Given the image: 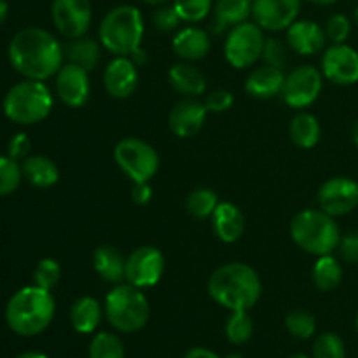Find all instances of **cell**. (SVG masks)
Masks as SVG:
<instances>
[{
  "label": "cell",
  "mask_w": 358,
  "mask_h": 358,
  "mask_svg": "<svg viewBox=\"0 0 358 358\" xmlns=\"http://www.w3.org/2000/svg\"><path fill=\"white\" fill-rule=\"evenodd\" d=\"M7 52L13 69L24 79H51L65 62V51L58 38L51 31L38 27L17 31Z\"/></svg>",
  "instance_id": "cell-1"
},
{
  "label": "cell",
  "mask_w": 358,
  "mask_h": 358,
  "mask_svg": "<svg viewBox=\"0 0 358 358\" xmlns=\"http://www.w3.org/2000/svg\"><path fill=\"white\" fill-rule=\"evenodd\" d=\"M208 294L226 310L248 311L261 299V276L245 262H227L208 278Z\"/></svg>",
  "instance_id": "cell-2"
},
{
  "label": "cell",
  "mask_w": 358,
  "mask_h": 358,
  "mask_svg": "<svg viewBox=\"0 0 358 358\" xmlns=\"http://www.w3.org/2000/svg\"><path fill=\"white\" fill-rule=\"evenodd\" d=\"M56 301L51 290L37 285L23 287L9 299L6 306V322L10 331L23 338L38 336L55 318Z\"/></svg>",
  "instance_id": "cell-3"
},
{
  "label": "cell",
  "mask_w": 358,
  "mask_h": 358,
  "mask_svg": "<svg viewBox=\"0 0 358 358\" xmlns=\"http://www.w3.org/2000/svg\"><path fill=\"white\" fill-rule=\"evenodd\" d=\"M145 23L138 7L131 3L115 6L108 10L98 27L101 48L114 56H129L142 45Z\"/></svg>",
  "instance_id": "cell-4"
},
{
  "label": "cell",
  "mask_w": 358,
  "mask_h": 358,
  "mask_svg": "<svg viewBox=\"0 0 358 358\" xmlns=\"http://www.w3.org/2000/svg\"><path fill=\"white\" fill-rule=\"evenodd\" d=\"M290 236L301 250L320 257L339 247L341 229L324 210H303L290 222Z\"/></svg>",
  "instance_id": "cell-5"
},
{
  "label": "cell",
  "mask_w": 358,
  "mask_h": 358,
  "mask_svg": "<svg viewBox=\"0 0 358 358\" xmlns=\"http://www.w3.org/2000/svg\"><path fill=\"white\" fill-rule=\"evenodd\" d=\"M105 318L119 332L133 334L149 324L150 304L142 289L131 283H119L105 297Z\"/></svg>",
  "instance_id": "cell-6"
},
{
  "label": "cell",
  "mask_w": 358,
  "mask_h": 358,
  "mask_svg": "<svg viewBox=\"0 0 358 358\" xmlns=\"http://www.w3.org/2000/svg\"><path fill=\"white\" fill-rule=\"evenodd\" d=\"M52 103V93L44 80L24 79L7 91L3 98V114L16 124H37L51 114Z\"/></svg>",
  "instance_id": "cell-7"
},
{
  "label": "cell",
  "mask_w": 358,
  "mask_h": 358,
  "mask_svg": "<svg viewBox=\"0 0 358 358\" xmlns=\"http://www.w3.org/2000/svg\"><path fill=\"white\" fill-rule=\"evenodd\" d=\"M114 159L119 170L128 175L133 184L150 182L159 170V154L145 140L126 136L119 140L114 149Z\"/></svg>",
  "instance_id": "cell-8"
},
{
  "label": "cell",
  "mask_w": 358,
  "mask_h": 358,
  "mask_svg": "<svg viewBox=\"0 0 358 358\" xmlns=\"http://www.w3.org/2000/svg\"><path fill=\"white\" fill-rule=\"evenodd\" d=\"M264 30L254 21H245L227 31L224 56L233 69L243 70L261 59L264 49Z\"/></svg>",
  "instance_id": "cell-9"
},
{
  "label": "cell",
  "mask_w": 358,
  "mask_h": 358,
  "mask_svg": "<svg viewBox=\"0 0 358 358\" xmlns=\"http://www.w3.org/2000/svg\"><path fill=\"white\" fill-rule=\"evenodd\" d=\"M324 73L313 65H301L285 76L282 98L289 107L306 108L313 105L324 90Z\"/></svg>",
  "instance_id": "cell-10"
},
{
  "label": "cell",
  "mask_w": 358,
  "mask_h": 358,
  "mask_svg": "<svg viewBox=\"0 0 358 358\" xmlns=\"http://www.w3.org/2000/svg\"><path fill=\"white\" fill-rule=\"evenodd\" d=\"M164 255L152 245H143L126 257V282L138 289L157 285L164 273Z\"/></svg>",
  "instance_id": "cell-11"
},
{
  "label": "cell",
  "mask_w": 358,
  "mask_h": 358,
  "mask_svg": "<svg viewBox=\"0 0 358 358\" xmlns=\"http://www.w3.org/2000/svg\"><path fill=\"white\" fill-rule=\"evenodd\" d=\"M51 17L59 35L72 41L84 37L93 21L90 0H52Z\"/></svg>",
  "instance_id": "cell-12"
},
{
  "label": "cell",
  "mask_w": 358,
  "mask_h": 358,
  "mask_svg": "<svg viewBox=\"0 0 358 358\" xmlns=\"http://www.w3.org/2000/svg\"><path fill=\"white\" fill-rule=\"evenodd\" d=\"M320 210L331 217L352 213L358 206V182L350 177H332L318 189Z\"/></svg>",
  "instance_id": "cell-13"
},
{
  "label": "cell",
  "mask_w": 358,
  "mask_h": 358,
  "mask_svg": "<svg viewBox=\"0 0 358 358\" xmlns=\"http://www.w3.org/2000/svg\"><path fill=\"white\" fill-rule=\"evenodd\" d=\"M322 73L338 86L358 83V51L348 44H332L322 55Z\"/></svg>",
  "instance_id": "cell-14"
},
{
  "label": "cell",
  "mask_w": 358,
  "mask_h": 358,
  "mask_svg": "<svg viewBox=\"0 0 358 358\" xmlns=\"http://www.w3.org/2000/svg\"><path fill=\"white\" fill-rule=\"evenodd\" d=\"M303 0H254L252 20L264 31L287 30L297 21Z\"/></svg>",
  "instance_id": "cell-15"
},
{
  "label": "cell",
  "mask_w": 358,
  "mask_h": 358,
  "mask_svg": "<svg viewBox=\"0 0 358 358\" xmlns=\"http://www.w3.org/2000/svg\"><path fill=\"white\" fill-rule=\"evenodd\" d=\"M55 87L63 105L70 108L83 107L91 94L90 72L73 63H63L55 76Z\"/></svg>",
  "instance_id": "cell-16"
},
{
  "label": "cell",
  "mask_w": 358,
  "mask_h": 358,
  "mask_svg": "<svg viewBox=\"0 0 358 358\" xmlns=\"http://www.w3.org/2000/svg\"><path fill=\"white\" fill-rule=\"evenodd\" d=\"M103 86L112 98L126 100L138 87V66L128 56H114L103 70Z\"/></svg>",
  "instance_id": "cell-17"
},
{
  "label": "cell",
  "mask_w": 358,
  "mask_h": 358,
  "mask_svg": "<svg viewBox=\"0 0 358 358\" xmlns=\"http://www.w3.org/2000/svg\"><path fill=\"white\" fill-rule=\"evenodd\" d=\"M208 110L198 98H182L173 105L168 115V124L171 133L178 138H191L205 124Z\"/></svg>",
  "instance_id": "cell-18"
},
{
  "label": "cell",
  "mask_w": 358,
  "mask_h": 358,
  "mask_svg": "<svg viewBox=\"0 0 358 358\" xmlns=\"http://www.w3.org/2000/svg\"><path fill=\"white\" fill-rule=\"evenodd\" d=\"M327 44L324 27L311 20H297L287 28V45L301 56H315Z\"/></svg>",
  "instance_id": "cell-19"
},
{
  "label": "cell",
  "mask_w": 358,
  "mask_h": 358,
  "mask_svg": "<svg viewBox=\"0 0 358 358\" xmlns=\"http://www.w3.org/2000/svg\"><path fill=\"white\" fill-rule=\"evenodd\" d=\"M212 48L208 31L203 28L189 24V27L180 28L171 38V49L182 62H199L206 58Z\"/></svg>",
  "instance_id": "cell-20"
},
{
  "label": "cell",
  "mask_w": 358,
  "mask_h": 358,
  "mask_svg": "<svg viewBox=\"0 0 358 358\" xmlns=\"http://www.w3.org/2000/svg\"><path fill=\"white\" fill-rule=\"evenodd\" d=\"M212 229L222 243H234L245 233V215L234 203L220 201L212 213Z\"/></svg>",
  "instance_id": "cell-21"
},
{
  "label": "cell",
  "mask_w": 358,
  "mask_h": 358,
  "mask_svg": "<svg viewBox=\"0 0 358 358\" xmlns=\"http://www.w3.org/2000/svg\"><path fill=\"white\" fill-rule=\"evenodd\" d=\"M283 83H285V73L282 69L262 65L248 73L245 80V91L259 100H269L276 94H282Z\"/></svg>",
  "instance_id": "cell-22"
},
{
  "label": "cell",
  "mask_w": 358,
  "mask_h": 358,
  "mask_svg": "<svg viewBox=\"0 0 358 358\" xmlns=\"http://www.w3.org/2000/svg\"><path fill=\"white\" fill-rule=\"evenodd\" d=\"M171 87L184 98H199L206 93V77L191 62L175 63L168 72Z\"/></svg>",
  "instance_id": "cell-23"
},
{
  "label": "cell",
  "mask_w": 358,
  "mask_h": 358,
  "mask_svg": "<svg viewBox=\"0 0 358 358\" xmlns=\"http://www.w3.org/2000/svg\"><path fill=\"white\" fill-rule=\"evenodd\" d=\"M212 31L215 35L229 31L236 24L245 23L252 16L250 0H215L213 2Z\"/></svg>",
  "instance_id": "cell-24"
},
{
  "label": "cell",
  "mask_w": 358,
  "mask_h": 358,
  "mask_svg": "<svg viewBox=\"0 0 358 358\" xmlns=\"http://www.w3.org/2000/svg\"><path fill=\"white\" fill-rule=\"evenodd\" d=\"M93 268L107 283L119 285L126 280V259L112 245H100L93 252Z\"/></svg>",
  "instance_id": "cell-25"
},
{
  "label": "cell",
  "mask_w": 358,
  "mask_h": 358,
  "mask_svg": "<svg viewBox=\"0 0 358 358\" xmlns=\"http://www.w3.org/2000/svg\"><path fill=\"white\" fill-rule=\"evenodd\" d=\"M105 315L103 308L94 297L83 296L70 306V324L79 334H93Z\"/></svg>",
  "instance_id": "cell-26"
},
{
  "label": "cell",
  "mask_w": 358,
  "mask_h": 358,
  "mask_svg": "<svg viewBox=\"0 0 358 358\" xmlns=\"http://www.w3.org/2000/svg\"><path fill=\"white\" fill-rule=\"evenodd\" d=\"M21 170H23V178H27L28 184L38 189L52 187L59 180L58 166L48 156H38V154L28 156L21 163Z\"/></svg>",
  "instance_id": "cell-27"
},
{
  "label": "cell",
  "mask_w": 358,
  "mask_h": 358,
  "mask_svg": "<svg viewBox=\"0 0 358 358\" xmlns=\"http://www.w3.org/2000/svg\"><path fill=\"white\" fill-rule=\"evenodd\" d=\"M101 49L103 48H101L100 41H94V38L86 37V35L79 38H72L66 44H63L66 62L83 66L87 72L98 66L101 59Z\"/></svg>",
  "instance_id": "cell-28"
},
{
  "label": "cell",
  "mask_w": 358,
  "mask_h": 358,
  "mask_svg": "<svg viewBox=\"0 0 358 358\" xmlns=\"http://www.w3.org/2000/svg\"><path fill=\"white\" fill-rule=\"evenodd\" d=\"M289 136L299 149H313L322 136V126L318 119L310 112H299L290 119Z\"/></svg>",
  "instance_id": "cell-29"
},
{
  "label": "cell",
  "mask_w": 358,
  "mask_h": 358,
  "mask_svg": "<svg viewBox=\"0 0 358 358\" xmlns=\"http://www.w3.org/2000/svg\"><path fill=\"white\" fill-rule=\"evenodd\" d=\"M315 287L322 292H332L338 289L343 282V266L332 254L320 255L315 261L313 271H311Z\"/></svg>",
  "instance_id": "cell-30"
},
{
  "label": "cell",
  "mask_w": 358,
  "mask_h": 358,
  "mask_svg": "<svg viewBox=\"0 0 358 358\" xmlns=\"http://www.w3.org/2000/svg\"><path fill=\"white\" fill-rule=\"evenodd\" d=\"M219 203V196H217L215 191L208 187H198L189 192L187 199H185V208H187L191 217L205 220L212 217Z\"/></svg>",
  "instance_id": "cell-31"
},
{
  "label": "cell",
  "mask_w": 358,
  "mask_h": 358,
  "mask_svg": "<svg viewBox=\"0 0 358 358\" xmlns=\"http://www.w3.org/2000/svg\"><path fill=\"white\" fill-rule=\"evenodd\" d=\"M90 358H124V345L121 338L112 332H98L93 336L87 350Z\"/></svg>",
  "instance_id": "cell-32"
},
{
  "label": "cell",
  "mask_w": 358,
  "mask_h": 358,
  "mask_svg": "<svg viewBox=\"0 0 358 358\" xmlns=\"http://www.w3.org/2000/svg\"><path fill=\"white\" fill-rule=\"evenodd\" d=\"M254 334V322L248 311H231L226 322V338L231 345H245Z\"/></svg>",
  "instance_id": "cell-33"
},
{
  "label": "cell",
  "mask_w": 358,
  "mask_h": 358,
  "mask_svg": "<svg viewBox=\"0 0 358 358\" xmlns=\"http://www.w3.org/2000/svg\"><path fill=\"white\" fill-rule=\"evenodd\" d=\"M285 329L292 338L304 341L317 332V318L306 310H294L285 317Z\"/></svg>",
  "instance_id": "cell-34"
},
{
  "label": "cell",
  "mask_w": 358,
  "mask_h": 358,
  "mask_svg": "<svg viewBox=\"0 0 358 358\" xmlns=\"http://www.w3.org/2000/svg\"><path fill=\"white\" fill-rule=\"evenodd\" d=\"M175 10L184 23H199L213 10V0H171Z\"/></svg>",
  "instance_id": "cell-35"
},
{
  "label": "cell",
  "mask_w": 358,
  "mask_h": 358,
  "mask_svg": "<svg viewBox=\"0 0 358 358\" xmlns=\"http://www.w3.org/2000/svg\"><path fill=\"white\" fill-rule=\"evenodd\" d=\"M23 170L20 161L9 156H0V196H9L20 187Z\"/></svg>",
  "instance_id": "cell-36"
},
{
  "label": "cell",
  "mask_w": 358,
  "mask_h": 358,
  "mask_svg": "<svg viewBox=\"0 0 358 358\" xmlns=\"http://www.w3.org/2000/svg\"><path fill=\"white\" fill-rule=\"evenodd\" d=\"M313 358H346V346L341 336L324 332L313 343Z\"/></svg>",
  "instance_id": "cell-37"
},
{
  "label": "cell",
  "mask_w": 358,
  "mask_h": 358,
  "mask_svg": "<svg viewBox=\"0 0 358 358\" xmlns=\"http://www.w3.org/2000/svg\"><path fill=\"white\" fill-rule=\"evenodd\" d=\"M62 280V268H59L58 261L51 257L41 259L34 269V285L41 287V289L52 290Z\"/></svg>",
  "instance_id": "cell-38"
},
{
  "label": "cell",
  "mask_w": 358,
  "mask_h": 358,
  "mask_svg": "<svg viewBox=\"0 0 358 358\" xmlns=\"http://www.w3.org/2000/svg\"><path fill=\"white\" fill-rule=\"evenodd\" d=\"M324 31L327 41H331L332 44H346L350 34H352V21L341 13L332 14L325 21Z\"/></svg>",
  "instance_id": "cell-39"
},
{
  "label": "cell",
  "mask_w": 358,
  "mask_h": 358,
  "mask_svg": "<svg viewBox=\"0 0 358 358\" xmlns=\"http://www.w3.org/2000/svg\"><path fill=\"white\" fill-rule=\"evenodd\" d=\"M261 59L264 62V65H271L283 70V66L289 62V49H287V45L280 38L268 37L264 41Z\"/></svg>",
  "instance_id": "cell-40"
},
{
  "label": "cell",
  "mask_w": 358,
  "mask_h": 358,
  "mask_svg": "<svg viewBox=\"0 0 358 358\" xmlns=\"http://www.w3.org/2000/svg\"><path fill=\"white\" fill-rule=\"evenodd\" d=\"M152 23L156 27V30H159L161 34H170V31L178 30L180 23H184V21L180 20L178 13L175 10L173 3L171 6L164 3V6H159L154 10Z\"/></svg>",
  "instance_id": "cell-41"
},
{
  "label": "cell",
  "mask_w": 358,
  "mask_h": 358,
  "mask_svg": "<svg viewBox=\"0 0 358 358\" xmlns=\"http://www.w3.org/2000/svg\"><path fill=\"white\" fill-rule=\"evenodd\" d=\"M206 110L213 112V114H222V112H227L234 103V96L231 91L227 90H215L210 91L208 94L203 100Z\"/></svg>",
  "instance_id": "cell-42"
},
{
  "label": "cell",
  "mask_w": 358,
  "mask_h": 358,
  "mask_svg": "<svg viewBox=\"0 0 358 358\" xmlns=\"http://www.w3.org/2000/svg\"><path fill=\"white\" fill-rule=\"evenodd\" d=\"M31 150V142L28 138L27 133H16L13 138L7 143V152H9V157L16 161H24L28 156H30Z\"/></svg>",
  "instance_id": "cell-43"
},
{
  "label": "cell",
  "mask_w": 358,
  "mask_h": 358,
  "mask_svg": "<svg viewBox=\"0 0 358 358\" xmlns=\"http://www.w3.org/2000/svg\"><path fill=\"white\" fill-rule=\"evenodd\" d=\"M338 250L343 261L348 262V264H358V231L341 236Z\"/></svg>",
  "instance_id": "cell-44"
},
{
  "label": "cell",
  "mask_w": 358,
  "mask_h": 358,
  "mask_svg": "<svg viewBox=\"0 0 358 358\" xmlns=\"http://www.w3.org/2000/svg\"><path fill=\"white\" fill-rule=\"evenodd\" d=\"M131 199L133 203H136V205L140 206L149 205L150 199H152V187H150L149 182H138V184H133Z\"/></svg>",
  "instance_id": "cell-45"
},
{
  "label": "cell",
  "mask_w": 358,
  "mask_h": 358,
  "mask_svg": "<svg viewBox=\"0 0 358 358\" xmlns=\"http://www.w3.org/2000/svg\"><path fill=\"white\" fill-rule=\"evenodd\" d=\"M184 358H220L215 352L208 348H203V346H196V348H191L187 353H185Z\"/></svg>",
  "instance_id": "cell-46"
},
{
  "label": "cell",
  "mask_w": 358,
  "mask_h": 358,
  "mask_svg": "<svg viewBox=\"0 0 358 358\" xmlns=\"http://www.w3.org/2000/svg\"><path fill=\"white\" fill-rule=\"evenodd\" d=\"M128 58L131 59V62L135 63V65L138 66V69H140V66L147 65V62H149V55H147V51L142 48V45H140V48H136L135 51H133L131 55L128 56Z\"/></svg>",
  "instance_id": "cell-47"
},
{
  "label": "cell",
  "mask_w": 358,
  "mask_h": 358,
  "mask_svg": "<svg viewBox=\"0 0 358 358\" xmlns=\"http://www.w3.org/2000/svg\"><path fill=\"white\" fill-rule=\"evenodd\" d=\"M7 14H9V6L6 0H0V24L7 20Z\"/></svg>",
  "instance_id": "cell-48"
},
{
  "label": "cell",
  "mask_w": 358,
  "mask_h": 358,
  "mask_svg": "<svg viewBox=\"0 0 358 358\" xmlns=\"http://www.w3.org/2000/svg\"><path fill=\"white\" fill-rule=\"evenodd\" d=\"M16 358H49V357L44 355V353H41V352H24V353H21V355H17Z\"/></svg>",
  "instance_id": "cell-49"
},
{
  "label": "cell",
  "mask_w": 358,
  "mask_h": 358,
  "mask_svg": "<svg viewBox=\"0 0 358 358\" xmlns=\"http://www.w3.org/2000/svg\"><path fill=\"white\" fill-rule=\"evenodd\" d=\"M140 2L147 3V6H156V7H159V6H164V3L171 2V0H140Z\"/></svg>",
  "instance_id": "cell-50"
},
{
  "label": "cell",
  "mask_w": 358,
  "mask_h": 358,
  "mask_svg": "<svg viewBox=\"0 0 358 358\" xmlns=\"http://www.w3.org/2000/svg\"><path fill=\"white\" fill-rule=\"evenodd\" d=\"M306 2L317 3V6H332V3L339 2V0H306Z\"/></svg>",
  "instance_id": "cell-51"
},
{
  "label": "cell",
  "mask_w": 358,
  "mask_h": 358,
  "mask_svg": "<svg viewBox=\"0 0 358 358\" xmlns=\"http://www.w3.org/2000/svg\"><path fill=\"white\" fill-rule=\"evenodd\" d=\"M353 143H355L357 145V149H358V121L355 122V126H353Z\"/></svg>",
  "instance_id": "cell-52"
},
{
  "label": "cell",
  "mask_w": 358,
  "mask_h": 358,
  "mask_svg": "<svg viewBox=\"0 0 358 358\" xmlns=\"http://www.w3.org/2000/svg\"><path fill=\"white\" fill-rule=\"evenodd\" d=\"M289 358H310V357L304 355V353H294V355H290Z\"/></svg>",
  "instance_id": "cell-53"
},
{
  "label": "cell",
  "mask_w": 358,
  "mask_h": 358,
  "mask_svg": "<svg viewBox=\"0 0 358 358\" xmlns=\"http://www.w3.org/2000/svg\"><path fill=\"white\" fill-rule=\"evenodd\" d=\"M226 358H243L240 355V353H233V355H229V357H226Z\"/></svg>",
  "instance_id": "cell-54"
},
{
  "label": "cell",
  "mask_w": 358,
  "mask_h": 358,
  "mask_svg": "<svg viewBox=\"0 0 358 358\" xmlns=\"http://www.w3.org/2000/svg\"><path fill=\"white\" fill-rule=\"evenodd\" d=\"M353 17H355V23L358 24V7L355 9V13H353Z\"/></svg>",
  "instance_id": "cell-55"
},
{
  "label": "cell",
  "mask_w": 358,
  "mask_h": 358,
  "mask_svg": "<svg viewBox=\"0 0 358 358\" xmlns=\"http://www.w3.org/2000/svg\"><path fill=\"white\" fill-rule=\"evenodd\" d=\"M355 327H357V331H358V313H357V317H355Z\"/></svg>",
  "instance_id": "cell-56"
},
{
  "label": "cell",
  "mask_w": 358,
  "mask_h": 358,
  "mask_svg": "<svg viewBox=\"0 0 358 358\" xmlns=\"http://www.w3.org/2000/svg\"><path fill=\"white\" fill-rule=\"evenodd\" d=\"M250 2H254V0H250Z\"/></svg>",
  "instance_id": "cell-57"
}]
</instances>
